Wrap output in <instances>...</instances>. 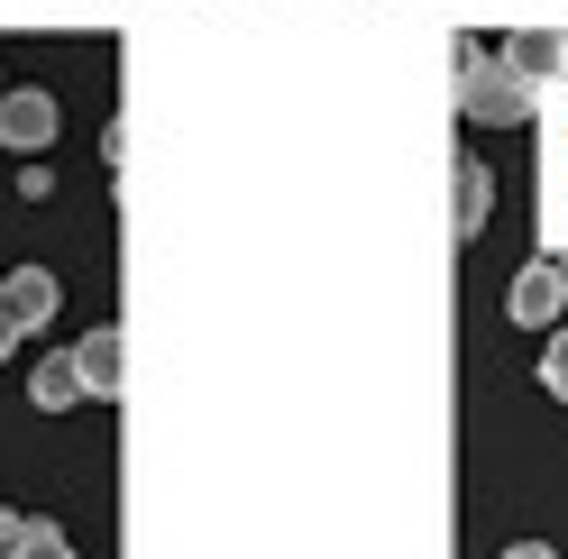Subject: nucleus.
<instances>
[{"label":"nucleus","mask_w":568,"mask_h":559,"mask_svg":"<svg viewBox=\"0 0 568 559\" xmlns=\"http://www.w3.org/2000/svg\"><path fill=\"white\" fill-rule=\"evenodd\" d=\"M495 559H559V550H550V541H505Z\"/></svg>","instance_id":"f8f14e48"},{"label":"nucleus","mask_w":568,"mask_h":559,"mask_svg":"<svg viewBox=\"0 0 568 559\" xmlns=\"http://www.w3.org/2000/svg\"><path fill=\"white\" fill-rule=\"evenodd\" d=\"M505 322H514V331H541V339L568 322V248H541V257H531V266L514 275Z\"/></svg>","instance_id":"f03ea898"},{"label":"nucleus","mask_w":568,"mask_h":559,"mask_svg":"<svg viewBox=\"0 0 568 559\" xmlns=\"http://www.w3.org/2000/svg\"><path fill=\"white\" fill-rule=\"evenodd\" d=\"M0 92H10V74H0Z\"/></svg>","instance_id":"4468645a"},{"label":"nucleus","mask_w":568,"mask_h":559,"mask_svg":"<svg viewBox=\"0 0 568 559\" xmlns=\"http://www.w3.org/2000/svg\"><path fill=\"white\" fill-rule=\"evenodd\" d=\"M0 559H74V541L38 514H0Z\"/></svg>","instance_id":"6e6552de"},{"label":"nucleus","mask_w":568,"mask_h":559,"mask_svg":"<svg viewBox=\"0 0 568 559\" xmlns=\"http://www.w3.org/2000/svg\"><path fill=\"white\" fill-rule=\"evenodd\" d=\"M495 55H505L523 83H568V28H514Z\"/></svg>","instance_id":"423d86ee"},{"label":"nucleus","mask_w":568,"mask_h":559,"mask_svg":"<svg viewBox=\"0 0 568 559\" xmlns=\"http://www.w3.org/2000/svg\"><path fill=\"white\" fill-rule=\"evenodd\" d=\"M64 358H74V376H83V404H111V395L129 386V376H120V367H129V339H120L111 322H101V331H83L74 348H64Z\"/></svg>","instance_id":"20e7f679"},{"label":"nucleus","mask_w":568,"mask_h":559,"mask_svg":"<svg viewBox=\"0 0 568 559\" xmlns=\"http://www.w3.org/2000/svg\"><path fill=\"white\" fill-rule=\"evenodd\" d=\"M541 395L550 404H568V322L550 331V348H541Z\"/></svg>","instance_id":"9d476101"},{"label":"nucleus","mask_w":568,"mask_h":559,"mask_svg":"<svg viewBox=\"0 0 568 559\" xmlns=\"http://www.w3.org/2000/svg\"><path fill=\"white\" fill-rule=\"evenodd\" d=\"M486 212H495V174H486L477 156H458V165H449V238H477Z\"/></svg>","instance_id":"0eeeda50"},{"label":"nucleus","mask_w":568,"mask_h":559,"mask_svg":"<svg viewBox=\"0 0 568 559\" xmlns=\"http://www.w3.org/2000/svg\"><path fill=\"white\" fill-rule=\"evenodd\" d=\"M55 303H64L55 266H10V275H0V312H10L19 331H47V322H55Z\"/></svg>","instance_id":"39448f33"},{"label":"nucleus","mask_w":568,"mask_h":559,"mask_svg":"<svg viewBox=\"0 0 568 559\" xmlns=\"http://www.w3.org/2000/svg\"><path fill=\"white\" fill-rule=\"evenodd\" d=\"M28 404H38V413H74V404H83V376H74V358H64V348H55V358H38Z\"/></svg>","instance_id":"1a4fd4ad"},{"label":"nucleus","mask_w":568,"mask_h":559,"mask_svg":"<svg viewBox=\"0 0 568 559\" xmlns=\"http://www.w3.org/2000/svg\"><path fill=\"white\" fill-rule=\"evenodd\" d=\"M64 138V101L38 92V83H10L0 92V156H47Z\"/></svg>","instance_id":"7ed1b4c3"},{"label":"nucleus","mask_w":568,"mask_h":559,"mask_svg":"<svg viewBox=\"0 0 568 559\" xmlns=\"http://www.w3.org/2000/svg\"><path fill=\"white\" fill-rule=\"evenodd\" d=\"M19 339H28V331L10 322V312H0V358H10V348H19Z\"/></svg>","instance_id":"ddd939ff"},{"label":"nucleus","mask_w":568,"mask_h":559,"mask_svg":"<svg viewBox=\"0 0 568 559\" xmlns=\"http://www.w3.org/2000/svg\"><path fill=\"white\" fill-rule=\"evenodd\" d=\"M531 111H541V83H523L495 47H458V120H477V129H523Z\"/></svg>","instance_id":"f257e3e1"},{"label":"nucleus","mask_w":568,"mask_h":559,"mask_svg":"<svg viewBox=\"0 0 568 559\" xmlns=\"http://www.w3.org/2000/svg\"><path fill=\"white\" fill-rule=\"evenodd\" d=\"M47 193H55V165L28 156V165H19V202H47Z\"/></svg>","instance_id":"9b49d317"}]
</instances>
